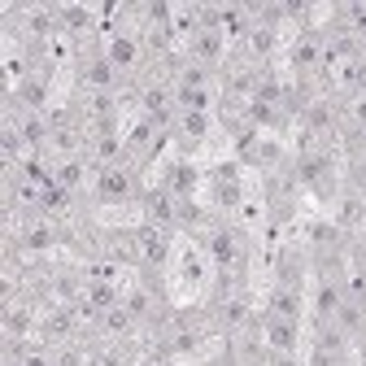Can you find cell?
<instances>
[{
  "label": "cell",
  "mask_w": 366,
  "mask_h": 366,
  "mask_svg": "<svg viewBox=\"0 0 366 366\" xmlns=\"http://www.w3.org/2000/svg\"><path fill=\"white\" fill-rule=\"evenodd\" d=\"M205 274H209V266H205V249H183V262H179V280H183V288H197L201 280H205Z\"/></svg>",
  "instance_id": "cell-15"
},
{
  "label": "cell",
  "mask_w": 366,
  "mask_h": 366,
  "mask_svg": "<svg viewBox=\"0 0 366 366\" xmlns=\"http://www.w3.org/2000/svg\"><path fill=\"white\" fill-rule=\"evenodd\" d=\"M166 262H170V232H162V227H144V266L162 270Z\"/></svg>",
  "instance_id": "cell-14"
},
{
  "label": "cell",
  "mask_w": 366,
  "mask_h": 366,
  "mask_svg": "<svg viewBox=\"0 0 366 366\" xmlns=\"http://www.w3.org/2000/svg\"><path fill=\"white\" fill-rule=\"evenodd\" d=\"M183 53L192 61H201V66H209V70H218L227 61V35L222 31H197L188 44H183Z\"/></svg>",
  "instance_id": "cell-9"
},
{
  "label": "cell",
  "mask_w": 366,
  "mask_h": 366,
  "mask_svg": "<svg viewBox=\"0 0 366 366\" xmlns=\"http://www.w3.org/2000/svg\"><path fill=\"white\" fill-rule=\"evenodd\" d=\"M301 232H305V253H310V262H314V257H332V253H349V244H353V236L345 232V227H336L332 218H310Z\"/></svg>",
  "instance_id": "cell-3"
},
{
  "label": "cell",
  "mask_w": 366,
  "mask_h": 366,
  "mask_svg": "<svg viewBox=\"0 0 366 366\" xmlns=\"http://www.w3.org/2000/svg\"><path fill=\"white\" fill-rule=\"evenodd\" d=\"M288 66H292V74H318L323 70V35L318 31L297 35V44L288 49Z\"/></svg>",
  "instance_id": "cell-7"
},
{
  "label": "cell",
  "mask_w": 366,
  "mask_h": 366,
  "mask_svg": "<svg viewBox=\"0 0 366 366\" xmlns=\"http://www.w3.org/2000/svg\"><path fill=\"white\" fill-rule=\"evenodd\" d=\"M101 257L118 270H140L144 266V227H105Z\"/></svg>",
  "instance_id": "cell-2"
},
{
  "label": "cell",
  "mask_w": 366,
  "mask_h": 366,
  "mask_svg": "<svg viewBox=\"0 0 366 366\" xmlns=\"http://www.w3.org/2000/svg\"><path fill=\"white\" fill-rule=\"evenodd\" d=\"M262 340H266V349H274V353H301V323L266 314V318H262Z\"/></svg>",
  "instance_id": "cell-8"
},
{
  "label": "cell",
  "mask_w": 366,
  "mask_h": 366,
  "mask_svg": "<svg viewBox=\"0 0 366 366\" xmlns=\"http://www.w3.org/2000/svg\"><path fill=\"white\" fill-rule=\"evenodd\" d=\"M105 57H109V66H114V70H118L122 79L140 74V70H144V49H140V35L114 31V35L105 39Z\"/></svg>",
  "instance_id": "cell-4"
},
{
  "label": "cell",
  "mask_w": 366,
  "mask_h": 366,
  "mask_svg": "<svg viewBox=\"0 0 366 366\" xmlns=\"http://www.w3.org/2000/svg\"><path fill=\"white\" fill-rule=\"evenodd\" d=\"M345 340H362L366 336V305H357V301H340V310H336V323H332Z\"/></svg>",
  "instance_id": "cell-13"
},
{
  "label": "cell",
  "mask_w": 366,
  "mask_h": 366,
  "mask_svg": "<svg viewBox=\"0 0 366 366\" xmlns=\"http://www.w3.org/2000/svg\"><path fill=\"white\" fill-rule=\"evenodd\" d=\"M362 49H366V31H362Z\"/></svg>",
  "instance_id": "cell-16"
},
{
  "label": "cell",
  "mask_w": 366,
  "mask_h": 366,
  "mask_svg": "<svg viewBox=\"0 0 366 366\" xmlns=\"http://www.w3.org/2000/svg\"><path fill=\"white\" fill-rule=\"evenodd\" d=\"M5 366H18V362H5Z\"/></svg>",
  "instance_id": "cell-17"
},
{
  "label": "cell",
  "mask_w": 366,
  "mask_h": 366,
  "mask_svg": "<svg viewBox=\"0 0 366 366\" xmlns=\"http://www.w3.org/2000/svg\"><path fill=\"white\" fill-rule=\"evenodd\" d=\"M140 170H144V162H135V157H127L122 166L97 170L92 174V205H140V197L149 188Z\"/></svg>",
  "instance_id": "cell-1"
},
{
  "label": "cell",
  "mask_w": 366,
  "mask_h": 366,
  "mask_svg": "<svg viewBox=\"0 0 366 366\" xmlns=\"http://www.w3.org/2000/svg\"><path fill=\"white\" fill-rule=\"evenodd\" d=\"M332 222L345 227L349 236H357L362 227H366V197L340 183V192H336V201H332Z\"/></svg>",
  "instance_id": "cell-6"
},
{
  "label": "cell",
  "mask_w": 366,
  "mask_h": 366,
  "mask_svg": "<svg viewBox=\"0 0 366 366\" xmlns=\"http://www.w3.org/2000/svg\"><path fill=\"white\" fill-rule=\"evenodd\" d=\"M266 314H274V318H292V323H301V314H305V288L274 284V288L266 292Z\"/></svg>",
  "instance_id": "cell-10"
},
{
  "label": "cell",
  "mask_w": 366,
  "mask_h": 366,
  "mask_svg": "<svg viewBox=\"0 0 366 366\" xmlns=\"http://www.w3.org/2000/svg\"><path fill=\"white\" fill-rule=\"evenodd\" d=\"M274 284H288V288H301L305 284V270H310V253L301 244H288L280 257H274Z\"/></svg>",
  "instance_id": "cell-11"
},
{
  "label": "cell",
  "mask_w": 366,
  "mask_h": 366,
  "mask_svg": "<svg viewBox=\"0 0 366 366\" xmlns=\"http://www.w3.org/2000/svg\"><path fill=\"white\" fill-rule=\"evenodd\" d=\"M92 332H97L101 340H135V336H140V323L127 314V305H114L109 314H101V323Z\"/></svg>",
  "instance_id": "cell-12"
},
{
  "label": "cell",
  "mask_w": 366,
  "mask_h": 366,
  "mask_svg": "<svg viewBox=\"0 0 366 366\" xmlns=\"http://www.w3.org/2000/svg\"><path fill=\"white\" fill-rule=\"evenodd\" d=\"M174 209H179V197L166 192L162 183H149L144 197H140V218H144V227H162V232H174Z\"/></svg>",
  "instance_id": "cell-5"
}]
</instances>
